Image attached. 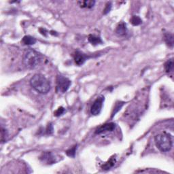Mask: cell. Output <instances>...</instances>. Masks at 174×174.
Segmentation results:
<instances>
[{
    "mask_svg": "<svg viewBox=\"0 0 174 174\" xmlns=\"http://www.w3.org/2000/svg\"><path fill=\"white\" fill-rule=\"evenodd\" d=\"M71 81L66 77L58 76L56 77V91L58 93H64L69 89Z\"/></svg>",
    "mask_w": 174,
    "mask_h": 174,
    "instance_id": "cell-4",
    "label": "cell"
},
{
    "mask_svg": "<svg viewBox=\"0 0 174 174\" xmlns=\"http://www.w3.org/2000/svg\"><path fill=\"white\" fill-rule=\"evenodd\" d=\"M40 159L47 164H54L56 162L55 155L53 153H51V152H45V153H43L40 157Z\"/></svg>",
    "mask_w": 174,
    "mask_h": 174,
    "instance_id": "cell-8",
    "label": "cell"
},
{
    "mask_svg": "<svg viewBox=\"0 0 174 174\" xmlns=\"http://www.w3.org/2000/svg\"><path fill=\"white\" fill-rule=\"evenodd\" d=\"M53 131H54V129H53V124H52L51 123L48 124L46 127V133L48 134V135H50V134L53 133Z\"/></svg>",
    "mask_w": 174,
    "mask_h": 174,
    "instance_id": "cell-21",
    "label": "cell"
},
{
    "mask_svg": "<svg viewBox=\"0 0 174 174\" xmlns=\"http://www.w3.org/2000/svg\"><path fill=\"white\" fill-rule=\"evenodd\" d=\"M8 137V131L6 128H4V126H1V140L2 142H6L7 140V138Z\"/></svg>",
    "mask_w": 174,
    "mask_h": 174,
    "instance_id": "cell-17",
    "label": "cell"
},
{
    "mask_svg": "<svg viewBox=\"0 0 174 174\" xmlns=\"http://www.w3.org/2000/svg\"><path fill=\"white\" fill-rule=\"evenodd\" d=\"M78 5L83 8H91L95 6V1H77Z\"/></svg>",
    "mask_w": 174,
    "mask_h": 174,
    "instance_id": "cell-12",
    "label": "cell"
},
{
    "mask_svg": "<svg viewBox=\"0 0 174 174\" xmlns=\"http://www.w3.org/2000/svg\"><path fill=\"white\" fill-rule=\"evenodd\" d=\"M88 39L89 42L93 46H97L98 44L102 43V39H101L99 37L95 36V35H90V36H88Z\"/></svg>",
    "mask_w": 174,
    "mask_h": 174,
    "instance_id": "cell-10",
    "label": "cell"
},
{
    "mask_svg": "<svg viewBox=\"0 0 174 174\" xmlns=\"http://www.w3.org/2000/svg\"><path fill=\"white\" fill-rule=\"evenodd\" d=\"M76 149H77V145H74V146H73L72 148H70L68 150H67L66 154H67V156H69V157H74L75 154H76Z\"/></svg>",
    "mask_w": 174,
    "mask_h": 174,
    "instance_id": "cell-19",
    "label": "cell"
},
{
    "mask_svg": "<svg viewBox=\"0 0 174 174\" xmlns=\"http://www.w3.org/2000/svg\"><path fill=\"white\" fill-rule=\"evenodd\" d=\"M164 39L166 44L170 48H172L173 47V36L170 33H166L164 36Z\"/></svg>",
    "mask_w": 174,
    "mask_h": 174,
    "instance_id": "cell-11",
    "label": "cell"
},
{
    "mask_svg": "<svg viewBox=\"0 0 174 174\" xmlns=\"http://www.w3.org/2000/svg\"><path fill=\"white\" fill-rule=\"evenodd\" d=\"M131 23L133 26H138L142 23V20L141 18L137 16H133L132 18H131Z\"/></svg>",
    "mask_w": 174,
    "mask_h": 174,
    "instance_id": "cell-16",
    "label": "cell"
},
{
    "mask_svg": "<svg viewBox=\"0 0 174 174\" xmlns=\"http://www.w3.org/2000/svg\"><path fill=\"white\" fill-rule=\"evenodd\" d=\"M164 69L167 73H171L173 70V58L168 60L164 63Z\"/></svg>",
    "mask_w": 174,
    "mask_h": 174,
    "instance_id": "cell-14",
    "label": "cell"
},
{
    "mask_svg": "<svg viewBox=\"0 0 174 174\" xmlns=\"http://www.w3.org/2000/svg\"><path fill=\"white\" fill-rule=\"evenodd\" d=\"M126 31H127V28H126L125 23H121L117 26L116 33L119 36H124V35L126 34Z\"/></svg>",
    "mask_w": 174,
    "mask_h": 174,
    "instance_id": "cell-9",
    "label": "cell"
},
{
    "mask_svg": "<svg viewBox=\"0 0 174 174\" xmlns=\"http://www.w3.org/2000/svg\"><path fill=\"white\" fill-rule=\"evenodd\" d=\"M43 56L32 49L26 52L23 57V63L29 69H35L39 67L43 62Z\"/></svg>",
    "mask_w": 174,
    "mask_h": 174,
    "instance_id": "cell-2",
    "label": "cell"
},
{
    "mask_svg": "<svg viewBox=\"0 0 174 174\" xmlns=\"http://www.w3.org/2000/svg\"><path fill=\"white\" fill-rule=\"evenodd\" d=\"M87 58H88V56L80 51H76L74 55L75 63H76V65H79V66L83 65L87 60Z\"/></svg>",
    "mask_w": 174,
    "mask_h": 174,
    "instance_id": "cell-7",
    "label": "cell"
},
{
    "mask_svg": "<svg viewBox=\"0 0 174 174\" xmlns=\"http://www.w3.org/2000/svg\"><path fill=\"white\" fill-rule=\"evenodd\" d=\"M22 42L25 45H34L36 44V39L30 36H26L23 38Z\"/></svg>",
    "mask_w": 174,
    "mask_h": 174,
    "instance_id": "cell-13",
    "label": "cell"
},
{
    "mask_svg": "<svg viewBox=\"0 0 174 174\" xmlns=\"http://www.w3.org/2000/svg\"><path fill=\"white\" fill-rule=\"evenodd\" d=\"M124 104V102H118L116 103V105H115L114 111H113L112 114V118H113L115 116V114L118 112L121 109V107L123 106V105Z\"/></svg>",
    "mask_w": 174,
    "mask_h": 174,
    "instance_id": "cell-18",
    "label": "cell"
},
{
    "mask_svg": "<svg viewBox=\"0 0 174 174\" xmlns=\"http://www.w3.org/2000/svg\"><path fill=\"white\" fill-rule=\"evenodd\" d=\"M115 163H116V159L112 157V158L110 159L107 163H105L104 164H103V165L102 166V169H104V170H108V169L112 168V167L114 165Z\"/></svg>",
    "mask_w": 174,
    "mask_h": 174,
    "instance_id": "cell-15",
    "label": "cell"
},
{
    "mask_svg": "<svg viewBox=\"0 0 174 174\" xmlns=\"http://www.w3.org/2000/svg\"><path fill=\"white\" fill-rule=\"evenodd\" d=\"M65 111V110L64 108H63V107H58V109L55 112V113H54V115H55V116L56 117L60 116L64 114Z\"/></svg>",
    "mask_w": 174,
    "mask_h": 174,
    "instance_id": "cell-20",
    "label": "cell"
},
{
    "mask_svg": "<svg viewBox=\"0 0 174 174\" xmlns=\"http://www.w3.org/2000/svg\"><path fill=\"white\" fill-rule=\"evenodd\" d=\"M111 8H112V4L110 2H109V3H107L106 4V6H105V8L104 9V14L105 15H106L107 13L109 12L110 11V10H111Z\"/></svg>",
    "mask_w": 174,
    "mask_h": 174,
    "instance_id": "cell-22",
    "label": "cell"
},
{
    "mask_svg": "<svg viewBox=\"0 0 174 174\" xmlns=\"http://www.w3.org/2000/svg\"><path fill=\"white\" fill-rule=\"evenodd\" d=\"M115 128H116V124L114 123H110L103 124V125L99 126V127L96 129L95 133L96 134H102L107 132H111V131H114Z\"/></svg>",
    "mask_w": 174,
    "mask_h": 174,
    "instance_id": "cell-6",
    "label": "cell"
},
{
    "mask_svg": "<svg viewBox=\"0 0 174 174\" xmlns=\"http://www.w3.org/2000/svg\"><path fill=\"white\" fill-rule=\"evenodd\" d=\"M104 102V97H99L93 102L92 106L91 107V113L94 116H97L100 114L102 111L103 103Z\"/></svg>",
    "mask_w": 174,
    "mask_h": 174,
    "instance_id": "cell-5",
    "label": "cell"
},
{
    "mask_svg": "<svg viewBox=\"0 0 174 174\" xmlns=\"http://www.w3.org/2000/svg\"><path fill=\"white\" fill-rule=\"evenodd\" d=\"M154 141L156 145L160 151L169 152L172 148V138L169 133L162 132L155 136Z\"/></svg>",
    "mask_w": 174,
    "mask_h": 174,
    "instance_id": "cell-3",
    "label": "cell"
},
{
    "mask_svg": "<svg viewBox=\"0 0 174 174\" xmlns=\"http://www.w3.org/2000/svg\"><path fill=\"white\" fill-rule=\"evenodd\" d=\"M30 84L37 92L41 94L48 93L50 90V82L42 74H35L31 77Z\"/></svg>",
    "mask_w": 174,
    "mask_h": 174,
    "instance_id": "cell-1",
    "label": "cell"
}]
</instances>
